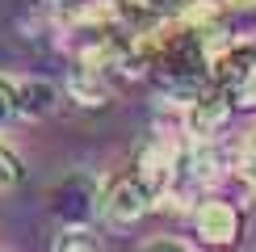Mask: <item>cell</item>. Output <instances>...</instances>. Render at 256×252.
I'll list each match as a JSON object with an SVG mask.
<instances>
[{"label":"cell","instance_id":"cell-1","mask_svg":"<svg viewBox=\"0 0 256 252\" xmlns=\"http://www.w3.org/2000/svg\"><path fill=\"white\" fill-rule=\"evenodd\" d=\"M160 194L147 185V176L138 168H126V172L110 176L105 181V198H101V214L110 227H134L138 218H147L156 210Z\"/></svg>","mask_w":256,"mask_h":252},{"label":"cell","instance_id":"cell-2","mask_svg":"<svg viewBox=\"0 0 256 252\" xmlns=\"http://www.w3.org/2000/svg\"><path fill=\"white\" fill-rule=\"evenodd\" d=\"M210 80L227 92V101L236 110H256V46L252 42H231L210 63Z\"/></svg>","mask_w":256,"mask_h":252},{"label":"cell","instance_id":"cell-3","mask_svg":"<svg viewBox=\"0 0 256 252\" xmlns=\"http://www.w3.org/2000/svg\"><path fill=\"white\" fill-rule=\"evenodd\" d=\"M105 185L88 172H68L63 181L50 189V214L59 227H88L101 214Z\"/></svg>","mask_w":256,"mask_h":252},{"label":"cell","instance_id":"cell-4","mask_svg":"<svg viewBox=\"0 0 256 252\" xmlns=\"http://www.w3.org/2000/svg\"><path fill=\"white\" fill-rule=\"evenodd\" d=\"M189 223H194L198 244H206L214 252L236 248L240 236H244V214L231 202H222V198H202L194 206V214H189Z\"/></svg>","mask_w":256,"mask_h":252},{"label":"cell","instance_id":"cell-5","mask_svg":"<svg viewBox=\"0 0 256 252\" xmlns=\"http://www.w3.org/2000/svg\"><path fill=\"white\" fill-rule=\"evenodd\" d=\"M231 114H236V105L227 101V92L218 84H210L198 101L185 105V134L189 139H214L218 130H227Z\"/></svg>","mask_w":256,"mask_h":252},{"label":"cell","instance_id":"cell-6","mask_svg":"<svg viewBox=\"0 0 256 252\" xmlns=\"http://www.w3.org/2000/svg\"><path fill=\"white\" fill-rule=\"evenodd\" d=\"M13 88H17V118H26V122L50 118L63 101V88L46 76H21V80H13Z\"/></svg>","mask_w":256,"mask_h":252},{"label":"cell","instance_id":"cell-7","mask_svg":"<svg viewBox=\"0 0 256 252\" xmlns=\"http://www.w3.org/2000/svg\"><path fill=\"white\" fill-rule=\"evenodd\" d=\"M63 92H68L76 105H84V110H105V105L114 101V84H110V76L105 72H97V68H72V76H68V84H63Z\"/></svg>","mask_w":256,"mask_h":252},{"label":"cell","instance_id":"cell-8","mask_svg":"<svg viewBox=\"0 0 256 252\" xmlns=\"http://www.w3.org/2000/svg\"><path fill=\"white\" fill-rule=\"evenodd\" d=\"M118 4H122V13H130L138 21H147V26H156V21H176L194 0H118Z\"/></svg>","mask_w":256,"mask_h":252},{"label":"cell","instance_id":"cell-9","mask_svg":"<svg viewBox=\"0 0 256 252\" xmlns=\"http://www.w3.org/2000/svg\"><path fill=\"white\" fill-rule=\"evenodd\" d=\"M30 4H34L38 13H46V17H55V21H63V26H72V21L88 17V13H92V4H97V0H30Z\"/></svg>","mask_w":256,"mask_h":252},{"label":"cell","instance_id":"cell-10","mask_svg":"<svg viewBox=\"0 0 256 252\" xmlns=\"http://www.w3.org/2000/svg\"><path fill=\"white\" fill-rule=\"evenodd\" d=\"M50 252H101V244H97V236L88 227H59Z\"/></svg>","mask_w":256,"mask_h":252},{"label":"cell","instance_id":"cell-11","mask_svg":"<svg viewBox=\"0 0 256 252\" xmlns=\"http://www.w3.org/2000/svg\"><path fill=\"white\" fill-rule=\"evenodd\" d=\"M17 185H21V160H17V152H8L0 143V194H13Z\"/></svg>","mask_w":256,"mask_h":252},{"label":"cell","instance_id":"cell-12","mask_svg":"<svg viewBox=\"0 0 256 252\" xmlns=\"http://www.w3.org/2000/svg\"><path fill=\"white\" fill-rule=\"evenodd\" d=\"M236 164H240V176L256 189V130L244 134V143H240V156H236Z\"/></svg>","mask_w":256,"mask_h":252},{"label":"cell","instance_id":"cell-13","mask_svg":"<svg viewBox=\"0 0 256 252\" xmlns=\"http://www.w3.org/2000/svg\"><path fill=\"white\" fill-rule=\"evenodd\" d=\"M13 122H17V88H13V80L0 76V134H4Z\"/></svg>","mask_w":256,"mask_h":252},{"label":"cell","instance_id":"cell-14","mask_svg":"<svg viewBox=\"0 0 256 252\" xmlns=\"http://www.w3.org/2000/svg\"><path fill=\"white\" fill-rule=\"evenodd\" d=\"M138 252H189L180 240H152V244H143Z\"/></svg>","mask_w":256,"mask_h":252},{"label":"cell","instance_id":"cell-15","mask_svg":"<svg viewBox=\"0 0 256 252\" xmlns=\"http://www.w3.org/2000/svg\"><path fill=\"white\" fill-rule=\"evenodd\" d=\"M231 4H256V0H231Z\"/></svg>","mask_w":256,"mask_h":252}]
</instances>
